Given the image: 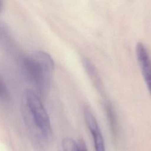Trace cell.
Segmentation results:
<instances>
[{"label": "cell", "instance_id": "obj_6", "mask_svg": "<svg viewBox=\"0 0 151 151\" xmlns=\"http://www.w3.org/2000/svg\"><path fill=\"white\" fill-rule=\"evenodd\" d=\"M63 151H88L85 142L80 139L77 143L71 138H65L62 142Z\"/></svg>", "mask_w": 151, "mask_h": 151}, {"label": "cell", "instance_id": "obj_10", "mask_svg": "<svg viewBox=\"0 0 151 151\" xmlns=\"http://www.w3.org/2000/svg\"><path fill=\"white\" fill-rule=\"evenodd\" d=\"M2 0H0V12L2 9Z\"/></svg>", "mask_w": 151, "mask_h": 151}, {"label": "cell", "instance_id": "obj_3", "mask_svg": "<svg viewBox=\"0 0 151 151\" xmlns=\"http://www.w3.org/2000/svg\"><path fill=\"white\" fill-rule=\"evenodd\" d=\"M136 54L142 74L151 96V58L146 48L142 42L136 44Z\"/></svg>", "mask_w": 151, "mask_h": 151}, {"label": "cell", "instance_id": "obj_8", "mask_svg": "<svg viewBox=\"0 0 151 151\" xmlns=\"http://www.w3.org/2000/svg\"><path fill=\"white\" fill-rule=\"evenodd\" d=\"M8 28L5 25L0 22V42L7 43L11 40V37L9 34Z\"/></svg>", "mask_w": 151, "mask_h": 151}, {"label": "cell", "instance_id": "obj_2", "mask_svg": "<svg viewBox=\"0 0 151 151\" xmlns=\"http://www.w3.org/2000/svg\"><path fill=\"white\" fill-rule=\"evenodd\" d=\"M24 72L28 81L41 95L49 90L54 68L51 57L42 51H35L21 60Z\"/></svg>", "mask_w": 151, "mask_h": 151}, {"label": "cell", "instance_id": "obj_4", "mask_svg": "<svg viewBox=\"0 0 151 151\" xmlns=\"http://www.w3.org/2000/svg\"><path fill=\"white\" fill-rule=\"evenodd\" d=\"M85 121L93 136L96 151H105L104 142L99 124L91 111L86 108L84 111Z\"/></svg>", "mask_w": 151, "mask_h": 151}, {"label": "cell", "instance_id": "obj_9", "mask_svg": "<svg viewBox=\"0 0 151 151\" xmlns=\"http://www.w3.org/2000/svg\"><path fill=\"white\" fill-rule=\"evenodd\" d=\"M9 99V93L7 88L2 80L0 78V100L6 101Z\"/></svg>", "mask_w": 151, "mask_h": 151}, {"label": "cell", "instance_id": "obj_7", "mask_svg": "<svg viewBox=\"0 0 151 151\" xmlns=\"http://www.w3.org/2000/svg\"><path fill=\"white\" fill-rule=\"evenodd\" d=\"M104 106L111 133L113 136H116L117 134L118 127L117 119L113 107H112L110 103L106 101L104 102Z\"/></svg>", "mask_w": 151, "mask_h": 151}, {"label": "cell", "instance_id": "obj_5", "mask_svg": "<svg viewBox=\"0 0 151 151\" xmlns=\"http://www.w3.org/2000/svg\"><path fill=\"white\" fill-rule=\"evenodd\" d=\"M83 65L85 68V70H86L88 75L89 76V77L91 79L92 81L96 87L101 93L103 92L102 83H101V80L98 75V73L96 69L95 66L93 65V64L91 63V61H90L88 59H87L86 58H83Z\"/></svg>", "mask_w": 151, "mask_h": 151}, {"label": "cell", "instance_id": "obj_1", "mask_svg": "<svg viewBox=\"0 0 151 151\" xmlns=\"http://www.w3.org/2000/svg\"><path fill=\"white\" fill-rule=\"evenodd\" d=\"M25 122L33 137L40 143H47L51 139L52 130L48 114L40 97L34 91L27 90L22 101Z\"/></svg>", "mask_w": 151, "mask_h": 151}]
</instances>
